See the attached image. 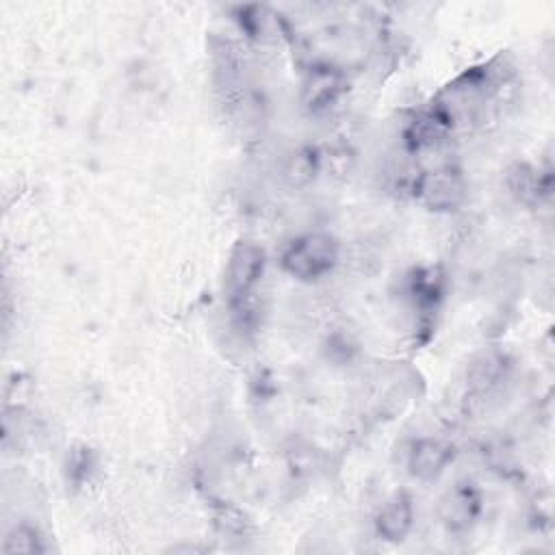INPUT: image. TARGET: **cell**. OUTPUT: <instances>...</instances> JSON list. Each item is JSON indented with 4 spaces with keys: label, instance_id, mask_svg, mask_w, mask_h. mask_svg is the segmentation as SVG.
<instances>
[{
    "label": "cell",
    "instance_id": "6da1fadb",
    "mask_svg": "<svg viewBox=\"0 0 555 555\" xmlns=\"http://www.w3.org/2000/svg\"><path fill=\"white\" fill-rule=\"evenodd\" d=\"M340 256L338 241L327 232H306L293 238L282 251V269L304 282H314L327 275Z\"/></svg>",
    "mask_w": 555,
    "mask_h": 555
},
{
    "label": "cell",
    "instance_id": "7a4b0ae2",
    "mask_svg": "<svg viewBox=\"0 0 555 555\" xmlns=\"http://www.w3.org/2000/svg\"><path fill=\"white\" fill-rule=\"evenodd\" d=\"M466 191L468 186L462 171L451 165L427 169L416 176L412 184L414 199L434 212L457 210L466 199Z\"/></svg>",
    "mask_w": 555,
    "mask_h": 555
},
{
    "label": "cell",
    "instance_id": "3957f363",
    "mask_svg": "<svg viewBox=\"0 0 555 555\" xmlns=\"http://www.w3.org/2000/svg\"><path fill=\"white\" fill-rule=\"evenodd\" d=\"M264 249L254 241H236L225 264V293L232 304H243L264 273Z\"/></svg>",
    "mask_w": 555,
    "mask_h": 555
},
{
    "label": "cell",
    "instance_id": "277c9868",
    "mask_svg": "<svg viewBox=\"0 0 555 555\" xmlns=\"http://www.w3.org/2000/svg\"><path fill=\"white\" fill-rule=\"evenodd\" d=\"M481 509V490L470 481H460L440 496L438 520L449 533H466L479 520Z\"/></svg>",
    "mask_w": 555,
    "mask_h": 555
},
{
    "label": "cell",
    "instance_id": "5b68a950",
    "mask_svg": "<svg viewBox=\"0 0 555 555\" xmlns=\"http://www.w3.org/2000/svg\"><path fill=\"white\" fill-rule=\"evenodd\" d=\"M347 89L345 74L334 65H314L301 82V104L310 113H321L334 106Z\"/></svg>",
    "mask_w": 555,
    "mask_h": 555
},
{
    "label": "cell",
    "instance_id": "8992f818",
    "mask_svg": "<svg viewBox=\"0 0 555 555\" xmlns=\"http://www.w3.org/2000/svg\"><path fill=\"white\" fill-rule=\"evenodd\" d=\"M455 460V447L442 438H418L408 453V470L418 481L438 479Z\"/></svg>",
    "mask_w": 555,
    "mask_h": 555
},
{
    "label": "cell",
    "instance_id": "52a82bcc",
    "mask_svg": "<svg viewBox=\"0 0 555 555\" xmlns=\"http://www.w3.org/2000/svg\"><path fill=\"white\" fill-rule=\"evenodd\" d=\"M375 533L386 542H403L414 527V499L408 490H397L390 494L375 518Z\"/></svg>",
    "mask_w": 555,
    "mask_h": 555
},
{
    "label": "cell",
    "instance_id": "ba28073f",
    "mask_svg": "<svg viewBox=\"0 0 555 555\" xmlns=\"http://www.w3.org/2000/svg\"><path fill=\"white\" fill-rule=\"evenodd\" d=\"M453 128V115L442 106H431L416 115L405 128V145L410 152L431 150L440 145Z\"/></svg>",
    "mask_w": 555,
    "mask_h": 555
},
{
    "label": "cell",
    "instance_id": "9c48e42d",
    "mask_svg": "<svg viewBox=\"0 0 555 555\" xmlns=\"http://www.w3.org/2000/svg\"><path fill=\"white\" fill-rule=\"evenodd\" d=\"M505 369H507L505 356L501 351L488 349L470 360V364L466 369V382L473 390L488 392L490 388H494L501 382V377L505 375Z\"/></svg>",
    "mask_w": 555,
    "mask_h": 555
},
{
    "label": "cell",
    "instance_id": "30bf717a",
    "mask_svg": "<svg viewBox=\"0 0 555 555\" xmlns=\"http://www.w3.org/2000/svg\"><path fill=\"white\" fill-rule=\"evenodd\" d=\"M319 173V156L310 147H297L293 150L282 167V176L288 186L304 189L308 186Z\"/></svg>",
    "mask_w": 555,
    "mask_h": 555
},
{
    "label": "cell",
    "instance_id": "8fae6325",
    "mask_svg": "<svg viewBox=\"0 0 555 555\" xmlns=\"http://www.w3.org/2000/svg\"><path fill=\"white\" fill-rule=\"evenodd\" d=\"M0 551L4 555H13V553L37 555V553H46V542H43L41 533L37 531V527H33L28 522H17L7 531Z\"/></svg>",
    "mask_w": 555,
    "mask_h": 555
},
{
    "label": "cell",
    "instance_id": "7c38bea8",
    "mask_svg": "<svg viewBox=\"0 0 555 555\" xmlns=\"http://www.w3.org/2000/svg\"><path fill=\"white\" fill-rule=\"evenodd\" d=\"M507 189L512 191L514 197L520 202H533L538 199V189H540V178L533 167L527 163H516L507 171Z\"/></svg>",
    "mask_w": 555,
    "mask_h": 555
},
{
    "label": "cell",
    "instance_id": "4fadbf2b",
    "mask_svg": "<svg viewBox=\"0 0 555 555\" xmlns=\"http://www.w3.org/2000/svg\"><path fill=\"white\" fill-rule=\"evenodd\" d=\"M95 466V460H93V451L87 449V447H80V449H74L67 457V473H69V479L74 483H82L89 479V473L93 470Z\"/></svg>",
    "mask_w": 555,
    "mask_h": 555
}]
</instances>
